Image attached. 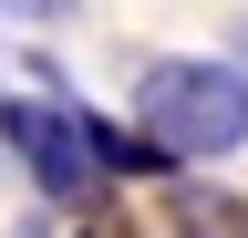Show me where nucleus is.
Here are the masks:
<instances>
[{
    "label": "nucleus",
    "instance_id": "f257e3e1",
    "mask_svg": "<svg viewBox=\"0 0 248 238\" xmlns=\"http://www.w3.org/2000/svg\"><path fill=\"white\" fill-rule=\"evenodd\" d=\"M135 135L166 145L176 166L238 156L248 145V73L217 63V52H155L135 73Z\"/></svg>",
    "mask_w": 248,
    "mask_h": 238
},
{
    "label": "nucleus",
    "instance_id": "f03ea898",
    "mask_svg": "<svg viewBox=\"0 0 248 238\" xmlns=\"http://www.w3.org/2000/svg\"><path fill=\"white\" fill-rule=\"evenodd\" d=\"M0 135H11V156L31 166V187L83 207L104 187V156H93V114L83 104H0Z\"/></svg>",
    "mask_w": 248,
    "mask_h": 238
},
{
    "label": "nucleus",
    "instance_id": "7ed1b4c3",
    "mask_svg": "<svg viewBox=\"0 0 248 238\" xmlns=\"http://www.w3.org/2000/svg\"><path fill=\"white\" fill-rule=\"evenodd\" d=\"M166 228H176V238H248V207H238V187L176 176V187H166Z\"/></svg>",
    "mask_w": 248,
    "mask_h": 238
},
{
    "label": "nucleus",
    "instance_id": "20e7f679",
    "mask_svg": "<svg viewBox=\"0 0 248 238\" xmlns=\"http://www.w3.org/2000/svg\"><path fill=\"white\" fill-rule=\"evenodd\" d=\"M228 63H238V73H248V21H238V52H228Z\"/></svg>",
    "mask_w": 248,
    "mask_h": 238
}]
</instances>
